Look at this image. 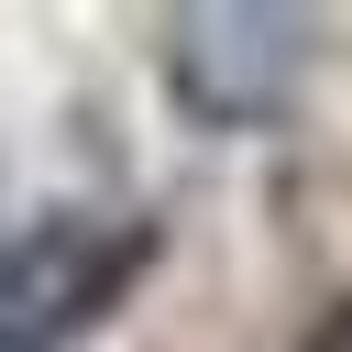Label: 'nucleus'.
<instances>
[{
  "label": "nucleus",
  "instance_id": "f03ea898",
  "mask_svg": "<svg viewBox=\"0 0 352 352\" xmlns=\"http://www.w3.org/2000/svg\"><path fill=\"white\" fill-rule=\"evenodd\" d=\"M154 55H165V88H176V110L198 132H264V121H286V99L319 66V22L209 0V11H165Z\"/></svg>",
  "mask_w": 352,
  "mask_h": 352
},
{
  "label": "nucleus",
  "instance_id": "f257e3e1",
  "mask_svg": "<svg viewBox=\"0 0 352 352\" xmlns=\"http://www.w3.org/2000/svg\"><path fill=\"white\" fill-rule=\"evenodd\" d=\"M165 231L143 209H44L0 242V352H77L132 308Z\"/></svg>",
  "mask_w": 352,
  "mask_h": 352
}]
</instances>
